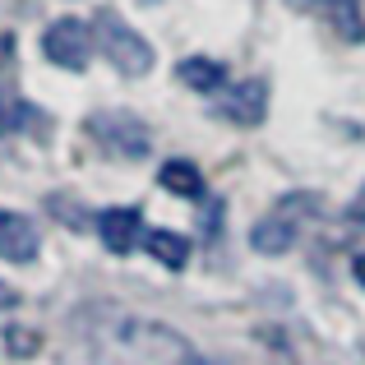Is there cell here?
<instances>
[{
	"instance_id": "cell-1",
	"label": "cell",
	"mask_w": 365,
	"mask_h": 365,
	"mask_svg": "<svg viewBox=\"0 0 365 365\" xmlns=\"http://www.w3.org/2000/svg\"><path fill=\"white\" fill-rule=\"evenodd\" d=\"M93 37H98L102 56H107V61L116 65L125 79H139V74H148V70H153V46L143 42V37L134 33V28L125 24L120 14L102 9V14L93 19Z\"/></svg>"
},
{
	"instance_id": "cell-2",
	"label": "cell",
	"mask_w": 365,
	"mask_h": 365,
	"mask_svg": "<svg viewBox=\"0 0 365 365\" xmlns=\"http://www.w3.org/2000/svg\"><path fill=\"white\" fill-rule=\"evenodd\" d=\"M310 208H314L310 195H287L282 204L273 208V213L255 222V232H250V245H255L259 255H282V250H292L296 236H301V222H305V213H310Z\"/></svg>"
},
{
	"instance_id": "cell-3",
	"label": "cell",
	"mask_w": 365,
	"mask_h": 365,
	"mask_svg": "<svg viewBox=\"0 0 365 365\" xmlns=\"http://www.w3.org/2000/svg\"><path fill=\"white\" fill-rule=\"evenodd\" d=\"M42 51H46V61L61 65V70H88L93 28L79 24V19H56V24L46 28V37H42Z\"/></svg>"
},
{
	"instance_id": "cell-4",
	"label": "cell",
	"mask_w": 365,
	"mask_h": 365,
	"mask_svg": "<svg viewBox=\"0 0 365 365\" xmlns=\"http://www.w3.org/2000/svg\"><path fill=\"white\" fill-rule=\"evenodd\" d=\"M93 139L102 143V148L120 153V158H143V153L153 148V134L143 120H134L130 111H111V116H93L88 120Z\"/></svg>"
},
{
	"instance_id": "cell-5",
	"label": "cell",
	"mask_w": 365,
	"mask_h": 365,
	"mask_svg": "<svg viewBox=\"0 0 365 365\" xmlns=\"http://www.w3.org/2000/svg\"><path fill=\"white\" fill-rule=\"evenodd\" d=\"M268 107V83L264 79H241L232 88H222L217 98V116H227L232 125H259Z\"/></svg>"
},
{
	"instance_id": "cell-6",
	"label": "cell",
	"mask_w": 365,
	"mask_h": 365,
	"mask_svg": "<svg viewBox=\"0 0 365 365\" xmlns=\"http://www.w3.org/2000/svg\"><path fill=\"white\" fill-rule=\"evenodd\" d=\"M37 227L28 222L24 213H9V208H0V259H9V264H33L37 259Z\"/></svg>"
},
{
	"instance_id": "cell-7",
	"label": "cell",
	"mask_w": 365,
	"mask_h": 365,
	"mask_svg": "<svg viewBox=\"0 0 365 365\" xmlns=\"http://www.w3.org/2000/svg\"><path fill=\"white\" fill-rule=\"evenodd\" d=\"M98 236H102V245H107L111 255H130V250L139 245V236H143L139 208H107V213L98 217Z\"/></svg>"
},
{
	"instance_id": "cell-8",
	"label": "cell",
	"mask_w": 365,
	"mask_h": 365,
	"mask_svg": "<svg viewBox=\"0 0 365 365\" xmlns=\"http://www.w3.org/2000/svg\"><path fill=\"white\" fill-rule=\"evenodd\" d=\"M176 79L185 83V88H195V93H217L222 79H227V65L208 61V56H190V61L176 65Z\"/></svg>"
},
{
	"instance_id": "cell-9",
	"label": "cell",
	"mask_w": 365,
	"mask_h": 365,
	"mask_svg": "<svg viewBox=\"0 0 365 365\" xmlns=\"http://www.w3.org/2000/svg\"><path fill=\"white\" fill-rule=\"evenodd\" d=\"M158 185L167 190V195H176V199H204V176H199V167L185 162V158L167 162V167L158 171Z\"/></svg>"
},
{
	"instance_id": "cell-10",
	"label": "cell",
	"mask_w": 365,
	"mask_h": 365,
	"mask_svg": "<svg viewBox=\"0 0 365 365\" xmlns=\"http://www.w3.org/2000/svg\"><path fill=\"white\" fill-rule=\"evenodd\" d=\"M143 245H148V255L158 259V264H167V268H185V259H190V241L180 232H167V227L143 232Z\"/></svg>"
},
{
	"instance_id": "cell-11",
	"label": "cell",
	"mask_w": 365,
	"mask_h": 365,
	"mask_svg": "<svg viewBox=\"0 0 365 365\" xmlns=\"http://www.w3.org/2000/svg\"><path fill=\"white\" fill-rule=\"evenodd\" d=\"M5 347L14 351V356H33V351L42 347V338H37L33 329H9V333H5Z\"/></svg>"
},
{
	"instance_id": "cell-12",
	"label": "cell",
	"mask_w": 365,
	"mask_h": 365,
	"mask_svg": "<svg viewBox=\"0 0 365 365\" xmlns=\"http://www.w3.org/2000/svg\"><path fill=\"white\" fill-rule=\"evenodd\" d=\"M347 222H351V227H365V185H361V195L351 199V208H347Z\"/></svg>"
},
{
	"instance_id": "cell-13",
	"label": "cell",
	"mask_w": 365,
	"mask_h": 365,
	"mask_svg": "<svg viewBox=\"0 0 365 365\" xmlns=\"http://www.w3.org/2000/svg\"><path fill=\"white\" fill-rule=\"evenodd\" d=\"M351 273H356V282L365 287V255H356V264H351Z\"/></svg>"
},
{
	"instance_id": "cell-14",
	"label": "cell",
	"mask_w": 365,
	"mask_h": 365,
	"mask_svg": "<svg viewBox=\"0 0 365 365\" xmlns=\"http://www.w3.org/2000/svg\"><path fill=\"white\" fill-rule=\"evenodd\" d=\"M0 305H14V292H9L5 282H0Z\"/></svg>"
},
{
	"instance_id": "cell-15",
	"label": "cell",
	"mask_w": 365,
	"mask_h": 365,
	"mask_svg": "<svg viewBox=\"0 0 365 365\" xmlns=\"http://www.w3.org/2000/svg\"><path fill=\"white\" fill-rule=\"evenodd\" d=\"M185 365H217V361H185Z\"/></svg>"
}]
</instances>
